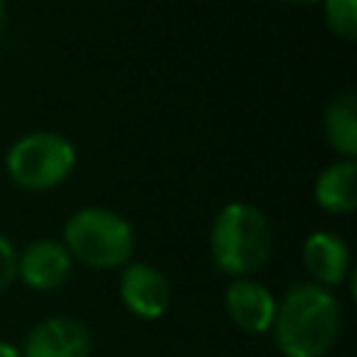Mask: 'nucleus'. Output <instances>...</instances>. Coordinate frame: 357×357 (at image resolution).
<instances>
[{
  "label": "nucleus",
  "mask_w": 357,
  "mask_h": 357,
  "mask_svg": "<svg viewBox=\"0 0 357 357\" xmlns=\"http://www.w3.org/2000/svg\"><path fill=\"white\" fill-rule=\"evenodd\" d=\"M340 332V304L315 282H296L276 298L271 335L284 357H324Z\"/></svg>",
  "instance_id": "obj_1"
},
{
  "label": "nucleus",
  "mask_w": 357,
  "mask_h": 357,
  "mask_svg": "<svg viewBox=\"0 0 357 357\" xmlns=\"http://www.w3.org/2000/svg\"><path fill=\"white\" fill-rule=\"evenodd\" d=\"M271 223L257 206L231 201L215 215L209 229V254L220 273L234 279L251 276L271 259Z\"/></svg>",
  "instance_id": "obj_2"
},
{
  "label": "nucleus",
  "mask_w": 357,
  "mask_h": 357,
  "mask_svg": "<svg viewBox=\"0 0 357 357\" xmlns=\"http://www.w3.org/2000/svg\"><path fill=\"white\" fill-rule=\"evenodd\" d=\"M61 243L73 259L95 271H109L131 262L134 229L123 215L112 209L84 206L67 218Z\"/></svg>",
  "instance_id": "obj_3"
},
{
  "label": "nucleus",
  "mask_w": 357,
  "mask_h": 357,
  "mask_svg": "<svg viewBox=\"0 0 357 357\" xmlns=\"http://www.w3.org/2000/svg\"><path fill=\"white\" fill-rule=\"evenodd\" d=\"M75 167V148L56 131H33L17 139L6 153V170L22 190L42 192L59 187Z\"/></svg>",
  "instance_id": "obj_4"
},
{
  "label": "nucleus",
  "mask_w": 357,
  "mask_h": 357,
  "mask_svg": "<svg viewBox=\"0 0 357 357\" xmlns=\"http://www.w3.org/2000/svg\"><path fill=\"white\" fill-rule=\"evenodd\" d=\"M22 357H89L92 335L70 315H53L31 326L22 343Z\"/></svg>",
  "instance_id": "obj_5"
},
{
  "label": "nucleus",
  "mask_w": 357,
  "mask_h": 357,
  "mask_svg": "<svg viewBox=\"0 0 357 357\" xmlns=\"http://www.w3.org/2000/svg\"><path fill=\"white\" fill-rule=\"evenodd\" d=\"M120 301L131 315L142 321H156L170 307V284L165 273L153 265L128 262L120 273Z\"/></svg>",
  "instance_id": "obj_6"
},
{
  "label": "nucleus",
  "mask_w": 357,
  "mask_h": 357,
  "mask_svg": "<svg viewBox=\"0 0 357 357\" xmlns=\"http://www.w3.org/2000/svg\"><path fill=\"white\" fill-rule=\"evenodd\" d=\"M223 307L240 332L265 335V332H271V324L276 315V296L262 282L240 276V279H231L226 284Z\"/></svg>",
  "instance_id": "obj_7"
},
{
  "label": "nucleus",
  "mask_w": 357,
  "mask_h": 357,
  "mask_svg": "<svg viewBox=\"0 0 357 357\" xmlns=\"http://www.w3.org/2000/svg\"><path fill=\"white\" fill-rule=\"evenodd\" d=\"M73 273V257L61 240H33L17 254V279L31 290H59Z\"/></svg>",
  "instance_id": "obj_8"
},
{
  "label": "nucleus",
  "mask_w": 357,
  "mask_h": 357,
  "mask_svg": "<svg viewBox=\"0 0 357 357\" xmlns=\"http://www.w3.org/2000/svg\"><path fill=\"white\" fill-rule=\"evenodd\" d=\"M301 259L307 273L321 287H337L349 276V245L332 231H312L304 240Z\"/></svg>",
  "instance_id": "obj_9"
},
{
  "label": "nucleus",
  "mask_w": 357,
  "mask_h": 357,
  "mask_svg": "<svg viewBox=\"0 0 357 357\" xmlns=\"http://www.w3.org/2000/svg\"><path fill=\"white\" fill-rule=\"evenodd\" d=\"M315 204L332 215H349L357 206V165L351 159L326 165L315 178Z\"/></svg>",
  "instance_id": "obj_10"
},
{
  "label": "nucleus",
  "mask_w": 357,
  "mask_h": 357,
  "mask_svg": "<svg viewBox=\"0 0 357 357\" xmlns=\"http://www.w3.org/2000/svg\"><path fill=\"white\" fill-rule=\"evenodd\" d=\"M324 134H326V142L337 153H343V156L357 153V98H354V92H343L326 106Z\"/></svg>",
  "instance_id": "obj_11"
},
{
  "label": "nucleus",
  "mask_w": 357,
  "mask_h": 357,
  "mask_svg": "<svg viewBox=\"0 0 357 357\" xmlns=\"http://www.w3.org/2000/svg\"><path fill=\"white\" fill-rule=\"evenodd\" d=\"M324 3V20L332 33L340 39L357 36V0H321Z\"/></svg>",
  "instance_id": "obj_12"
},
{
  "label": "nucleus",
  "mask_w": 357,
  "mask_h": 357,
  "mask_svg": "<svg viewBox=\"0 0 357 357\" xmlns=\"http://www.w3.org/2000/svg\"><path fill=\"white\" fill-rule=\"evenodd\" d=\"M14 279H17V251L11 240L0 234V293H6Z\"/></svg>",
  "instance_id": "obj_13"
},
{
  "label": "nucleus",
  "mask_w": 357,
  "mask_h": 357,
  "mask_svg": "<svg viewBox=\"0 0 357 357\" xmlns=\"http://www.w3.org/2000/svg\"><path fill=\"white\" fill-rule=\"evenodd\" d=\"M0 357H22V351H20L14 343H8V340H0Z\"/></svg>",
  "instance_id": "obj_14"
},
{
  "label": "nucleus",
  "mask_w": 357,
  "mask_h": 357,
  "mask_svg": "<svg viewBox=\"0 0 357 357\" xmlns=\"http://www.w3.org/2000/svg\"><path fill=\"white\" fill-rule=\"evenodd\" d=\"M284 3H296V6H312V3H321V0H284Z\"/></svg>",
  "instance_id": "obj_15"
},
{
  "label": "nucleus",
  "mask_w": 357,
  "mask_h": 357,
  "mask_svg": "<svg viewBox=\"0 0 357 357\" xmlns=\"http://www.w3.org/2000/svg\"><path fill=\"white\" fill-rule=\"evenodd\" d=\"M0 25H3V0H0Z\"/></svg>",
  "instance_id": "obj_16"
}]
</instances>
